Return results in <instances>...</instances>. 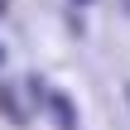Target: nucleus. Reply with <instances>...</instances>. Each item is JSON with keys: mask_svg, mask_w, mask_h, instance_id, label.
I'll return each instance as SVG.
<instances>
[{"mask_svg": "<svg viewBox=\"0 0 130 130\" xmlns=\"http://www.w3.org/2000/svg\"><path fill=\"white\" fill-rule=\"evenodd\" d=\"M43 101H48V111H53L58 130H77V106H72V96H68V92H43Z\"/></svg>", "mask_w": 130, "mask_h": 130, "instance_id": "1", "label": "nucleus"}, {"mask_svg": "<svg viewBox=\"0 0 130 130\" xmlns=\"http://www.w3.org/2000/svg\"><path fill=\"white\" fill-rule=\"evenodd\" d=\"M0 63H5V48H0Z\"/></svg>", "mask_w": 130, "mask_h": 130, "instance_id": "2", "label": "nucleus"}, {"mask_svg": "<svg viewBox=\"0 0 130 130\" xmlns=\"http://www.w3.org/2000/svg\"><path fill=\"white\" fill-rule=\"evenodd\" d=\"M0 10H5V0H0Z\"/></svg>", "mask_w": 130, "mask_h": 130, "instance_id": "3", "label": "nucleus"}, {"mask_svg": "<svg viewBox=\"0 0 130 130\" xmlns=\"http://www.w3.org/2000/svg\"><path fill=\"white\" fill-rule=\"evenodd\" d=\"M125 96H130V87H125Z\"/></svg>", "mask_w": 130, "mask_h": 130, "instance_id": "4", "label": "nucleus"}, {"mask_svg": "<svg viewBox=\"0 0 130 130\" xmlns=\"http://www.w3.org/2000/svg\"><path fill=\"white\" fill-rule=\"evenodd\" d=\"M82 5H87V0H82Z\"/></svg>", "mask_w": 130, "mask_h": 130, "instance_id": "5", "label": "nucleus"}]
</instances>
